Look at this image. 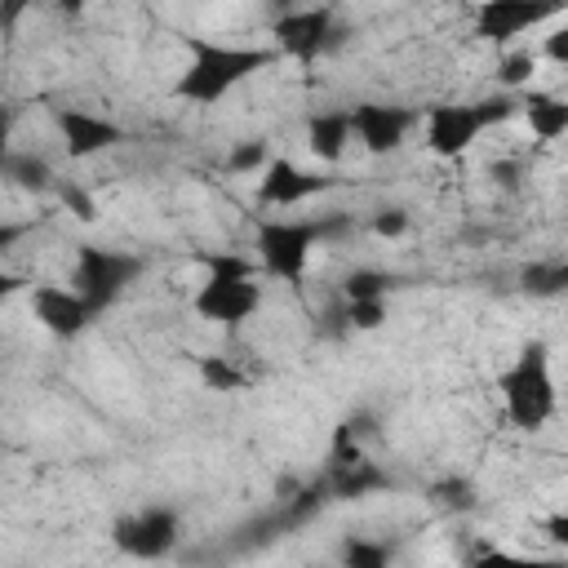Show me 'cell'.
<instances>
[{"instance_id": "cell-12", "label": "cell", "mask_w": 568, "mask_h": 568, "mask_svg": "<svg viewBox=\"0 0 568 568\" xmlns=\"http://www.w3.org/2000/svg\"><path fill=\"white\" fill-rule=\"evenodd\" d=\"M484 133L475 102H435L426 106V151L435 160H462Z\"/></svg>"}, {"instance_id": "cell-20", "label": "cell", "mask_w": 568, "mask_h": 568, "mask_svg": "<svg viewBox=\"0 0 568 568\" xmlns=\"http://www.w3.org/2000/svg\"><path fill=\"white\" fill-rule=\"evenodd\" d=\"M564 288H568V262L564 257H537L519 271V293H528L537 302H555V297H564Z\"/></svg>"}, {"instance_id": "cell-4", "label": "cell", "mask_w": 568, "mask_h": 568, "mask_svg": "<svg viewBox=\"0 0 568 568\" xmlns=\"http://www.w3.org/2000/svg\"><path fill=\"white\" fill-rule=\"evenodd\" d=\"M324 244L320 217H262L253 226V257L257 271L284 284H302L311 266V248Z\"/></svg>"}, {"instance_id": "cell-27", "label": "cell", "mask_w": 568, "mask_h": 568, "mask_svg": "<svg viewBox=\"0 0 568 568\" xmlns=\"http://www.w3.org/2000/svg\"><path fill=\"white\" fill-rule=\"evenodd\" d=\"M430 497H435L444 510H453V515H466V510L479 506V493H475V484H470L466 475H448V479H439V484L430 488Z\"/></svg>"}, {"instance_id": "cell-10", "label": "cell", "mask_w": 568, "mask_h": 568, "mask_svg": "<svg viewBox=\"0 0 568 568\" xmlns=\"http://www.w3.org/2000/svg\"><path fill=\"white\" fill-rule=\"evenodd\" d=\"M333 186H337L333 173H324V169H302V164H293L288 155H271V160L262 164V173H257V200H262L266 209H297V204H306V200H315V195H324V191H333Z\"/></svg>"}, {"instance_id": "cell-11", "label": "cell", "mask_w": 568, "mask_h": 568, "mask_svg": "<svg viewBox=\"0 0 568 568\" xmlns=\"http://www.w3.org/2000/svg\"><path fill=\"white\" fill-rule=\"evenodd\" d=\"M27 302H31L36 324H40L49 337H58V342L84 337L89 324L98 320V311H93L75 288H67V284H31V288H27Z\"/></svg>"}, {"instance_id": "cell-9", "label": "cell", "mask_w": 568, "mask_h": 568, "mask_svg": "<svg viewBox=\"0 0 568 568\" xmlns=\"http://www.w3.org/2000/svg\"><path fill=\"white\" fill-rule=\"evenodd\" d=\"M568 0H475V36L488 44H515L524 31L546 27L564 13Z\"/></svg>"}, {"instance_id": "cell-3", "label": "cell", "mask_w": 568, "mask_h": 568, "mask_svg": "<svg viewBox=\"0 0 568 568\" xmlns=\"http://www.w3.org/2000/svg\"><path fill=\"white\" fill-rule=\"evenodd\" d=\"M497 390H501V408L506 422L515 430H541L555 408H559V390H555V368H550V346L541 337L524 342L515 351V359L497 373Z\"/></svg>"}, {"instance_id": "cell-16", "label": "cell", "mask_w": 568, "mask_h": 568, "mask_svg": "<svg viewBox=\"0 0 568 568\" xmlns=\"http://www.w3.org/2000/svg\"><path fill=\"white\" fill-rule=\"evenodd\" d=\"M351 115L346 111H311L306 115V151L320 164H342L351 151Z\"/></svg>"}, {"instance_id": "cell-28", "label": "cell", "mask_w": 568, "mask_h": 568, "mask_svg": "<svg viewBox=\"0 0 568 568\" xmlns=\"http://www.w3.org/2000/svg\"><path fill=\"white\" fill-rule=\"evenodd\" d=\"M408 226H413V213L404 204H377L368 213V231L377 240H399V235H408Z\"/></svg>"}, {"instance_id": "cell-1", "label": "cell", "mask_w": 568, "mask_h": 568, "mask_svg": "<svg viewBox=\"0 0 568 568\" xmlns=\"http://www.w3.org/2000/svg\"><path fill=\"white\" fill-rule=\"evenodd\" d=\"M275 58L280 53L271 44H226V40L191 36L186 40V67L173 80V98H182L191 106H217L244 80L275 67Z\"/></svg>"}, {"instance_id": "cell-2", "label": "cell", "mask_w": 568, "mask_h": 568, "mask_svg": "<svg viewBox=\"0 0 568 568\" xmlns=\"http://www.w3.org/2000/svg\"><path fill=\"white\" fill-rule=\"evenodd\" d=\"M200 266H204V280L191 297V311L217 328H244L262 302H266V288H262V271H257V257L248 253H200Z\"/></svg>"}, {"instance_id": "cell-18", "label": "cell", "mask_w": 568, "mask_h": 568, "mask_svg": "<svg viewBox=\"0 0 568 568\" xmlns=\"http://www.w3.org/2000/svg\"><path fill=\"white\" fill-rule=\"evenodd\" d=\"M519 115L528 120L532 138L541 142H559L568 133V102L559 93H541V89H524L519 93Z\"/></svg>"}, {"instance_id": "cell-25", "label": "cell", "mask_w": 568, "mask_h": 568, "mask_svg": "<svg viewBox=\"0 0 568 568\" xmlns=\"http://www.w3.org/2000/svg\"><path fill=\"white\" fill-rule=\"evenodd\" d=\"M337 306H342V320H346L351 333H377V328L390 320L386 297H355V302L337 297Z\"/></svg>"}, {"instance_id": "cell-32", "label": "cell", "mask_w": 568, "mask_h": 568, "mask_svg": "<svg viewBox=\"0 0 568 568\" xmlns=\"http://www.w3.org/2000/svg\"><path fill=\"white\" fill-rule=\"evenodd\" d=\"M40 0H0V36H13L22 27V18L36 9Z\"/></svg>"}, {"instance_id": "cell-21", "label": "cell", "mask_w": 568, "mask_h": 568, "mask_svg": "<svg viewBox=\"0 0 568 568\" xmlns=\"http://www.w3.org/2000/svg\"><path fill=\"white\" fill-rule=\"evenodd\" d=\"M195 377L209 390H222V395H235V390H248L253 386L248 364H240L231 355H195Z\"/></svg>"}, {"instance_id": "cell-29", "label": "cell", "mask_w": 568, "mask_h": 568, "mask_svg": "<svg viewBox=\"0 0 568 568\" xmlns=\"http://www.w3.org/2000/svg\"><path fill=\"white\" fill-rule=\"evenodd\" d=\"M475 111H479L484 129H497V124H506V120H515V115H519V93H506V89H497V93L479 98V102H475Z\"/></svg>"}, {"instance_id": "cell-6", "label": "cell", "mask_w": 568, "mask_h": 568, "mask_svg": "<svg viewBox=\"0 0 568 568\" xmlns=\"http://www.w3.org/2000/svg\"><path fill=\"white\" fill-rule=\"evenodd\" d=\"M271 31V49L280 58H293L302 67L320 62L324 53H333L342 44V22H337V9L315 0V4H302V9H288V13H275L266 22Z\"/></svg>"}, {"instance_id": "cell-37", "label": "cell", "mask_w": 568, "mask_h": 568, "mask_svg": "<svg viewBox=\"0 0 568 568\" xmlns=\"http://www.w3.org/2000/svg\"><path fill=\"white\" fill-rule=\"evenodd\" d=\"M541 528H546V537H550L555 546H568V515H564V510L546 515V524H541Z\"/></svg>"}, {"instance_id": "cell-15", "label": "cell", "mask_w": 568, "mask_h": 568, "mask_svg": "<svg viewBox=\"0 0 568 568\" xmlns=\"http://www.w3.org/2000/svg\"><path fill=\"white\" fill-rule=\"evenodd\" d=\"M324 506H333L328 484H324V475H311L306 484H284V488H280L275 519H280L284 532H297V528L315 524V519L324 515Z\"/></svg>"}, {"instance_id": "cell-26", "label": "cell", "mask_w": 568, "mask_h": 568, "mask_svg": "<svg viewBox=\"0 0 568 568\" xmlns=\"http://www.w3.org/2000/svg\"><path fill=\"white\" fill-rule=\"evenodd\" d=\"M271 160V142L266 138H244L226 151V173L235 178H248V173H262V164Z\"/></svg>"}, {"instance_id": "cell-31", "label": "cell", "mask_w": 568, "mask_h": 568, "mask_svg": "<svg viewBox=\"0 0 568 568\" xmlns=\"http://www.w3.org/2000/svg\"><path fill=\"white\" fill-rule=\"evenodd\" d=\"M537 58H546L555 67H568V27H550L546 40H541V49H537Z\"/></svg>"}, {"instance_id": "cell-39", "label": "cell", "mask_w": 568, "mask_h": 568, "mask_svg": "<svg viewBox=\"0 0 568 568\" xmlns=\"http://www.w3.org/2000/svg\"><path fill=\"white\" fill-rule=\"evenodd\" d=\"M302 4H315V0H266V13H288V9H302Z\"/></svg>"}, {"instance_id": "cell-36", "label": "cell", "mask_w": 568, "mask_h": 568, "mask_svg": "<svg viewBox=\"0 0 568 568\" xmlns=\"http://www.w3.org/2000/svg\"><path fill=\"white\" fill-rule=\"evenodd\" d=\"M488 173H493V182H501V186H519V164H515V160H493Z\"/></svg>"}, {"instance_id": "cell-13", "label": "cell", "mask_w": 568, "mask_h": 568, "mask_svg": "<svg viewBox=\"0 0 568 568\" xmlns=\"http://www.w3.org/2000/svg\"><path fill=\"white\" fill-rule=\"evenodd\" d=\"M346 115H351V138H359V146L368 155L399 151L413 120H417L408 106H395V102H355Z\"/></svg>"}, {"instance_id": "cell-30", "label": "cell", "mask_w": 568, "mask_h": 568, "mask_svg": "<svg viewBox=\"0 0 568 568\" xmlns=\"http://www.w3.org/2000/svg\"><path fill=\"white\" fill-rule=\"evenodd\" d=\"M53 195H58V200H62V209H71L80 222H93V217H98V200H93L75 178H58Z\"/></svg>"}, {"instance_id": "cell-34", "label": "cell", "mask_w": 568, "mask_h": 568, "mask_svg": "<svg viewBox=\"0 0 568 568\" xmlns=\"http://www.w3.org/2000/svg\"><path fill=\"white\" fill-rule=\"evenodd\" d=\"M27 288H31V280H27L22 271H9V266H0V306H4L9 297L27 293Z\"/></svg>"}, {"instance_id": "cell-8", "label": "cell", "mask_w": 568, "mask_h": 568, "mask_svg": "<svg viewBox=\"0 0 568 568\" xmlns=\"http://www.w3.org/2000/svg\"><path fill=\"white\" fill-rule=\"evenodd\" d=\"M49 124H53V133L62 142V155L71 164L93 160V155H102V151H111V146H120L129 138L120 120L98 115L89 106H71V102H53L49 106Z\"/></svg>"}, {"instance_id": "cell-23", "label": "cell", "mask_w": 568, "mask_h": 568, "mask_svg": "<svg viewBox=\"0 0 568 568\" xmlns=\"http://www.w3.org/2000/svg\"><path fill=\"white\" fill-rule=\"evenodd\" d=\"M537 67H541L537 49H528V44L506 49V53L497 58V71H493V75H497V89H506V93H524V89L532 84Z\"/></svg>"}, {"instance_id": "cell-38", "label": "cell", "mask_w": 568, "mask_h": 568, "mask_svg": "<svg viewBox=\"0 0 568 568\" xmlns=\"http://www.w3.org/2000/svg\"><path fill=\"white\" fill-rule=\"evenodd\" d=\"M49 4H53L62 18H84V13H89V0H49Z\"/></svg>"}, {"instance_id": "cell-5", "label": "cell", "mask_w": 568, "mask_h": 568, "mask_svg": "<svg viewBox=\"0 0 568 568\" xmlns=\"http://www.w3.org/2000/svg\"><path fill=\"white\" fill-rule=\"evenodd\" d=\"M142 271H146V262H142L138 253H124V248H111V244L84 240V244H75V253H71V288H75L98 315L111 311V306L142 280Z\"/></svg>"}, {"instance_id": "cell-22", "label": "cell", "mask_w": 568, "mask_h": 568, "mask_svg": "<svg viewBox=\"0 0 568 568\" xmlns=\"http://www.w3.org/2000/svg\"><path fill=\"white\" fill-rule=\"evenodd\" d=\"M337 559L346 568H386L395 559V546L386 537H368V532H346L337 541Z\"/></svg>"}, {"instance_id": "cell-24", "label": "cell", "mask_w": 568, "mask_h": 568, "mask_svg": "<svg viewBox=\"0 0 568 568\" xmlns=\"http://www.w3.org/2000/svg\"><path fill=\"white\" fill-rule=\"evenodd\" d=\"M395 284H399V275H390V271H382V266H351V271L342 275V284H337V293H342L346 302H355V297H390Z\"/></svg>"}, {"instance_id": "cell-35", "label": "cell", "mask_w": 568, "mask_h": 568, "mask_svg": "<svg viewBox=\"0 0 568 568\" xmlns=\"http://www.w3.org/2000/svg\"><path fill=\"white\" fill-rule=\"evenodd\" d=\"M18 115H22V111H18L13 102H0V155L13 146V129H18Z\"/></svg>"}, {"instance_id": "cell-14", "label": "cell", "mask_w": 568, "mask_h": 568, "mask_svg": "<svg viewBox=\"0 0 568 568\" xmlns=\"http://www.w3.org/2000/svg\"><path fill=\"white\" fill-rule=\"evenodd\" d=\"M320 475H324L333 501H364V497H377V493H390L395 488L390 470L377 466L368 453L355 457V462H324Z\"/></svg>"}, {"instance_id": "cell-33", "label": "cell", "mask_w": 568, "mask_h": 568, "mask_svg": "<svg viewBox=\"0 0 568 568\" xmlns=\"http://www.w3.org/2000/svg\"><path fill=\"white\" fill-rule=\"evenodd\" d=\"M36 231V222L27 217V222H13V217H0V257L9 253V248H18L27 235Z\"/></svg>"}, {"instance_id": "cell-19", "label": "cell", "mask_w": 568, "mask_h": 568, "mask_svg": "<svg viewBox=\"0 0 568 568\" xmlns=\"http://www.w3.org/2000/svg\"><path fill=\"white\" fill-rule=\"evenodd\" d=\"M377 435H382V430H377V413L355 408V413L342 417V426H333V435H328V457H324V462H355V457L368 453V444H373Z\"/></svg>"}, {"instance_id": "cell-7", "label": "cell", "mask_w": 568, "mask_h": 568, "mask_svg": "<svg viewBox=\"0 0 568 568\" xmlns=\"http://www.w3.org/2000/svg\"><path fill=\"white\" fill-rule=\"evenodd\" d=\"M111 541L129 559H164L182 541V515L173 506H164V501L142 506V510H129V515H115Z\"/></svg>"}, {"instance_id": "cell-17", "label": "cell", "mask_w": 568, "mask_h": 568, "mask_svg": "<svg viewBox=\"0 0 568 568\" xmlns=\"http://www.w3.org/2000/svg\"><path fill=\"white\" fill-rule=\"evenodd\" d=\"M0 178L13 182L18 191H31V195H49V191L58 186L53 160L40 155V151H18V146H9V151L0 155Z\"/></svg>"}]
</instances>
